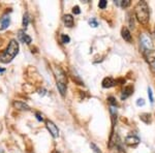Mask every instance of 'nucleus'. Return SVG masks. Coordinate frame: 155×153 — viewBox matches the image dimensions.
<instances>
[{
    "label": "nucleus",
    "mask_w": 155,
    "mask_h": 153,
    "mask_svg": "<svg viewBox=\"0 0 155 153\" xmlns=\"http://www.w3.org/2000/svg\"><path fill=\"white\" fill-rule=\"evenodd\" d=\"M134 14L142 25H147L149 23L150 20V12H149V6L146 1H140L137 3L134 7Z\"/></svg>",
    "instance_id": "obj_1"
},
{
    "label": "nucleus",
    "mask_w": 155,
    "mask_h": 153,
    "mask_svg": "<svg viewBox=\"0 0 155 153\" xmlns=\"http://www.w3.org/2000/svg\"><path fill=\"white\" fill-rule=\"evenodd\" d=\"M19 53V42L16 39H12L9 42L6 50L3 52V54L0 56V61L2 63H8L11 62L15 57Z\"/></svg>",
    "instance_id": "obj_2"
},
{
    "label": "nucleus",
    "mask_w": 155,
    "mask_h": 153,
    "mask_svg": "<svg viewBox=\"0 0 155 153\" xmlns=\"http://www.w3.org/2000/svg\"><path fill=\"white\" fill-rule=\"evenodd\" d=\"M145 58H146L147 62L150 65V68L151 71L155 72V50H148V51L144 52Z\"/></svg>",
    "instance_id": "obj_3"
},
{
    "label": "nucleus",
    "mask_w": 155,
    "mask_h": 153,
    "mask_svg": "<svg viewBox=\"0 0 155 153\" xmlns=\"http://www.w3.org/2000/svg\"><path fill=\"white\" fill-rule=\"evenodd\" d=\"M141 46H142V49H143V52L153 49V44H152V41L149 35L143 34V35L141 36Z\"/></svg>",
    "instance_id": "obj_4"
},
{
    "label": "nucleus",
    "mask_w": 155,
    "mask_h": 153,
    "mask_svg": "<svg viewBox=\"0 0 155 153\" xmlns=\"http://www.w3.org/2000/svg\"><path fill=\"white\" fill-rule=\"evenodd\" d=\"M54 74L56 77V81L57 83H61V84H66L67 79H66V75L65 72L62 71L59 66L54 67Z\"/></svg>",
    "instance_id": "obj_5"
},
{
    "label": "nucleus",
    "mask_w": 155,
    "mask_h": 153,
    "mask_svg": "<svg viewBox=\"0 0 155 153\" xmlns=\"http://www.w3.org/2000/svg\"><path fill=\"white\" fill-rule=\"evenodd\" d=\"M46 126L48 130L50 131V134L53 138H58L59 137V128L56 126V124L54 123L51 120H47L46 121Z\"/></svg>",
    "instance_id": "obj_6"
},
{
    "label": "nucleus",
    "mask_w": 155,
    "mask_h": 153,
    "mask_svg": "<svg viewBox=\"0 0 155 153\" xmlns=\"http://www.w3.org/2000/svg\"><path fill=\"white\" fill-rule=\"evenodd\" d=\"M140 142H141L140 138L137 137V135H128L125 138V144L128 145V146H130V147L137 146Z\"/></svg>",
    "instance_id": "obj_7"
},
{
    "label": "nucleus",
    "mask_w": 155,
    "mask_h": 153,
    "mask_svg": "<svg viewBox=\"0 0 155 153\" xmlns=\"http://www.w3.org/2000/svg\"><path fill=\"white\" fill-rule=\"evenodd\" d=\"M19 38L20 41H21L22 42H24V44H27V45H30L32 42L31 37H30L28 34H26L24 32V30H20L19 31Z\"/></svg>",
    "instance_id": "obj_8"
},
{
    "label": "nucleus",
    "mask_w": 155,
    "mask_h": 153,
    "mask_svg": "<svg viewBox=\"0 0 155 153\" xmlns=\"http://www.w3.org/2000/svg\"><path fill=\"white\" fill-rule=\"evenodd\" d=\"M116 83L117 82L115 81L114 79L107 77V78H104V79L102 80L101 85H102V87H104V88H111V87H113V86L116 85Z\"/></svg>",
    "instance_id": "obj_9"
},
{
    "label": "nucleus",
    "mask_w": 155,
    "mask_h": 153,
    "mask_svg": "<svg viewBox=\"0 0 155 153\" xmlns=\"http://www.w3.org/2000/svg\"><path fill=\"white\" fill-rule=\"evenodd\" d=\"M134 93V87L132 86H126L124 87V89L122 90L121 93V99H126L127 97H129Z\"/></svg>",
    "instance_id": "obj_10"
},
{
    "label": "nucleus",
    "mask_w": 155,
    "mask_h": 153,
    "mask_svg": "<svg viewBox=\"0 0 155 153\" xmlns=\"http://www.w3.org/2000/svg\"><path fill=\"white\" fill-rule=\"evenodd\" d=\"M9 23H11V18H9V16L8 15H4V16L1 18V20H0V24H1L0 29L1 30L6 29L7 27L9 26Z\"/></svg>",
    "instance_id": "obj_11"
},
{
    "label": "nucleus",
    "mask_w": 155,
    "mask_h": 153,
    "mask_svg": "<svg viewBox=\"0 0 155 153\" xmlns=\"http://www.w3.org/2000/svg\"><path fill=\"white\" fill-rule=\"evenodd\" d=\"M63 22L65 24L66 27L71 28V27L74 26V20L72 18L71 15H64L63 16Z\"/></svg>",
    "instance_id": "obj_12"
},
{
    "label": "nucleus",
    "mask_w": 155,
    "mask_h": 153,
    "mask_svg": "<svg viewBox=\"0 0 155 153\" xmlns=\"http://www.w3.org/2000/svg\"><path fill=\"white\" fill-rule=\"evenodd\" d=\"M121 34H122V37H123L124 41H126L128 42H131V33H130V31H129L127 27H123V28H122Z\"/></svg>",
    "instance_id": "obj_13"
},
{
    "label": "nucleus",
    "mask_w": 155,
    "mask_h": 153,
    "mask_svg": "<svg viewBox=\"0 0 155 153\" xmlns=\"http://www.w3.org/2000/svg\"><path fill=\"white\" fill-rule=\"evenodd\" d=\"M14 107L18 110H21V111H29L30 110V107L28 105L25 104V102H22V101H15Z\"/></svg>",
    "instance_id": "obj_14"
},
{
    "label": "nucleus",
    "mask_w": 155,
    "mask_h": 153,
    "mask_svg": "<svg viewBox=\"0 0 155 153\" xmlns=\"http://www.w3.org/2000/svg\"><path fill=\"white\" fill-rule=\"evenodd\" d=\"M57 88H58L60 94H61L62 96H64V95H65L66 89H67L66 84H61V83H57Z\"/></svg>",
    "instance_id": "obj_15"
},
{
    "label": "nucleus",
    "mask_w": 155,
    "mask_h": 153,
    "mask_svg": "<svg viewBox=\"0 0 155 153\" xmlns=\"http://www.w3.org/2000/svg\"><path fill=\"white\" fill-rule=\"evenodd\" d=\"M115 3H116L117 5L125 8V7H128L130 5V0H118V1H115Z\"/></svg>",
    "instance_id": "obj_16"
},
{
    "label": "nucleus",
    "mask_w": 155,
    "mask_h": 153,
    "mask_svg": "<svg viewBox=\"0 0 155 153\" xmlns=\"http://www.w3.org/2000/svg\"><path fill=\"white\" fill-rule=\"evenodd\" d=\"M29 15H28V12H26V14L24 15V17H23V27L24 28H27L28 27V24H29Z\"/></svg>",
    "instance_id": "obj_17"
},
{
    "label": "nucleus",
    "mask_w": 155,
    "mask_h": 153,
    "mask_svg": "<svg viewBox=\"0 0 155 153\" xmlns=\"http://www.w3.org/2000/svg\"><path fill=\"white\" fill-rule=\"evenodd\" d=\"M107 101H109V104L110 105H112V107H115V106H117V100L115 97L113 96H110V97H107Z\"/></svg>",
    "instance_id": "obj_18"
},
{
    "label": "nucleus",
    "mask_w": 155,
    "mask_h": 153,
    "mask_svg": "<svg viewBox=\"0 0 155 153\" xmlns=\"http://www.w3.org/2000/svg\"><path fill=\"white\" fill-rule=\"evenodd\" d=\"M61 42H63V44H68V42H71V37H69L68 35H66V34H62Z\"/></svg>",
    "instance_id": "obj_19"
},
{
    "label": "nucleus",
    "mask_w": 155,
    "mask_h": 153,
    "mask_svg": "<svg viewBox=\"0 0 155 153\" xmlns=\"http://www.w3.org/2000/svg\"><path fill=\"white\" fill-rule=\"evenodd\" d=\"M148 96H149V99H150V102L151 104H153L154 102V97H153V92H152V89L150 88H148Z\"/></svg>",
    "instance_id": "obj_20"
},
{
    "label": "nucleus",
    "mask_w": 155,
    "mask_h": 153,
    "mask_svg": "<svg viewBox=\"0 0 155 153\" xmlns=\"http://www.w3.org/2000/svg\"><path fill=\"white\" fill-rule=\"evenodd\" d=\"M107 1H106V0H101V1H99V3H98V7H99V8H101V9H104V8H106V6H107Z\"/></svg>",
    "instance_id": "obj_21"
},
{
    "label": "nucleus",
    "mask_w": 155,
    "mask_h": 153,
    "mask_svg": "<svg viewBox=\"0 0 155 153\" xmlns=\"http://www.w3.org/2000/svg\"><path fill=\"white\" fill-rule=\"evenodd\" d=\"M89 25L91 27H97V26H98V23H97V21L95 19H91L89 21Z\"/></svg>",
    "instance_id": "obj_22"
},
{
    "label": "nucleus",
    "mask_w": 155,
    "mask_h": 153,
    "mask_svg": "<svg viewBox=\"0 0 155 153\" xmlns=\"http://www.w3.org/2000/svg\"><path fill=\"white\" fill-rule=\"evenodd\" d=\"M90 147H91L92 149H93V151L95 152V153H101V150L98 149V147H97L95 144H93V143H91V144H90Z\"/></svg>",
    "instance_id": "obj_23"
},
{
    "label": "nucleus",
    "mask_w": 155,
    "mask_h": 153,
    "mask_svg": "<svg viewBox=\"0 0 155 153\" xmlns=\"http://www.w3.org/2000/svg\"><path fill=\"white\" fill-rule=\"evenodd\" d=\"M35 116H36V119L38 120V121H44V116H42V114H41L39 112L35 113Z\"/></svg>",
    "instance_id": "obj_24"
},
{
    "label": "nucleus",
    "mask_w": 155,
    "mask_h": 153,
    "mask_svg": "<svg viewBox=\"0 0 155 153\" xmlns=\"http://www.w3.org/2000/svg\"><path fill=\"white\" fill-rule=\"evenodd\" d=\"M72 12H74V15H80V12H81V11H80V7L78 5H76L74 8H72Z\"/></svg>",
    "instance_id": "obj_25"
},
{
    "label": "nucleus",
    "mask_w": 155,
    "mask_h": 153,
    "mask_svg": "<svg viewBox=\"0 0 155 153\" xmlns=\"http://www.w3.org/2000/svg\"><path fill=\"white\" fill-rule=\"evenodd\" d=\"M145 105V100L143 98H139L137 100V106L141 107V106H144Z\"/></svg>",
    "instance_id": "obj_26"
},
{
    "label": "nucleus",
    "mask_w": 155,
    "mask_h": 153,
    "mask_svg": "<svg viewBox=\"0 0 155 153\" xmlns=\"http://www.w3.org/2000/svg\"><path fill=\"white\" fill-rule=\"evenodd\" d=\"M4 72L3 68H0V72Z\"/></svg>",
    "instance_id": "obj_27"
}]
</instances>
